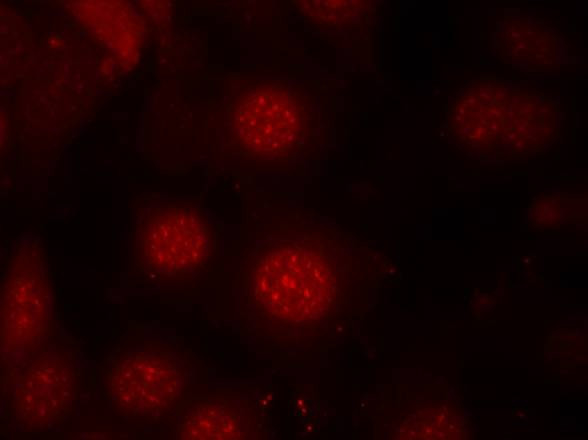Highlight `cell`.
Listing matches in <instances>:
<instances>
[{
  "instance_id": "3957f363",
  "label": "cell",
  "mask_w": 588,
  "mask_h": 440,
  "mask_svg": "<svg viewBox=\"0 0 588 440\" xmlns=\"http://www.w3.org/2000/svg\"><path fill=\"white\" fill-rule=\"evenodd\" d=\"M212 232L196 208L159 205L135 231V265L146 276L182 279L203 268L212 252Z\"/></svg>"
},
{
  "instance_id": "8992f818",
  "label": "cell",
  "mask_w": 588,
  "mask_h": 440,
  "mask_svg": "<svg viewBox=\"0 0 588 440\" xmlns=\"http://www.w3.org/2000/svg\"><path fill=\"white\" fill-rule=\"evenodd\" d=\"M77 382L78 372L68 353L58 349L40 353L14 381L15 422L36 431L59 427L74 411Z\"/></svg>"
},
{
  "instance_id": "6da1fadb",
  "label": "cell",
  "mask_w": 588,
  "mask_h": 440,
  "mask_svg": "<svg viewBox=\"0 0 588 440\" xmlns=\"http://www.w3.org/2000/svg\"><path fill=\"white\" fill-rule=\"evenodd\" d=\"M257 306L287 324L324 318L338 298V273L324 245L282 241L265 246L251 272Z\"/></svg>"
},
{
  "instance_id": "5b68a950",
  "label": "cell",
  "mask_w": 588,
  "mask_h": 440,
  "mask_svg": "<svg viewBox=\"0 0 588 440\" xmlns=\"http://www.w3.org/2000/svg\"><path fill=\"white\" fill-rule=\"evenodd\" d=\"M185 383V364L175 352L143 347L127 350L112 362L104 392L118 415L153 420L172 409Z\"/></svg>"
},
{
  "instance_id": "7a4b0ae2",
  "label": "cell",
  "mask_w": 588,
  "mask_h": 440,
  "mask_svg": "<svg viewBox=\"0 0 588 440\" xmlns=\"http://www.w3.org/2000/svg\"><path fill=\"white\" fill-rule=\"evenodd\" d=\"M307 103L300 92L278 81H260L234 100L231 135L246 156L281 160L292 155L306 134Z\"/></svg>"
},
{
  "instance_id": "ba28073f",
  "label": "cell",
  "mask_w": 588,
  "mask_h": 440,
  "mask_svg": "<svg viewBox=\"0 0 588 440\" xmlns=\"http://www.w3.org/2000/svg\"><path fill=\"white\" fill-rule=\"evenodd\" d=\"M310 4L312 9L305 12L310 18L317 19L324 14H328L322 21L326 24H335V22H345L353 16V7L357 6L350 1H324Z\"/></svg>"
},
{
  "instance_id": "277c9868",
  "label": "cell",
  "mask_w": 588,
  "mask_h": 440,
  "mask_svg": "<svg viewBox=\"0 0 588 440\" xmlns=\"http://www.w3.org/2000/svg\"><path fill=\"white\" fill-rule=\"evenodd\" d=\"M53 288L44 251L19 247L6 261L1 280V347L7 355L33 352L49 335Z\"/></svg>"
},
{
  "instance_id": "9c48e42d",
  "label": "cell",
  "mask_w": 588,
  "mask_h": 440,
  "mask_svg": "<svg viewBox=\"0 0 588 440\" xmlns=\"http://www.w3.org/2000/svg\"><path fill=\"white\" fill-rule=\"evenodd\" d=\"M533 205V217L543 226L551 225L558 220L559 204L553 198L544 196Z\"/></svg>"
},
{
  "instance_id": "52a82bcc",
  "label": "cell",
  "mask_w": 588,
  "mask_h": 440,
  "mask_svg": "<svg viewBox=\"0 0 588 440\" xmlns=\"http://www.w3.org/2000/svg\"><path fill=\"white\" fill-rule=\"evenodd\" d=\"M250 429L245 412L225 399L194 402L186 408L177 426L184 440H230L245 438Z\"/></svg>"
}]
</instances>
